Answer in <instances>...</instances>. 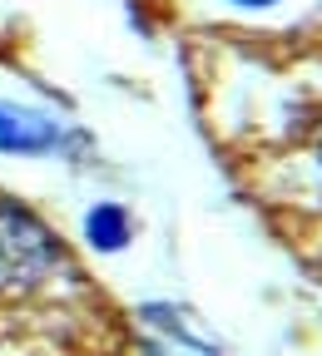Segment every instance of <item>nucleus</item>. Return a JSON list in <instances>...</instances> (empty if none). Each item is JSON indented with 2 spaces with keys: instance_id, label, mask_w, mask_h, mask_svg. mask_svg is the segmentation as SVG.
I'll return each mask as SVG.
<instances>
[{
  "instance_id": "nucleus-1",
  "label": "nucleus",
  "mask_w": 322,
  "mask_h": 356,
  "mask_svg": "<svg viewBox=\"0 0 322 356\" xmlns=\"http://www.w3.org/2000/svg\"><path fill=\"white\" fill-rule=\"evenodd\" d=\"M55 139H60V134H55L50 119L0 104V154H45Z\"/></svg>"
},
{
  "instance_id": "nucleus-2",
  "label": "nucleus",
  "mask_w": 322,
  "mask_h": 356,
  "mask_svg": "<svg viewBox=\"0 0 322 356\" xmlns=\"http://www.w3.org/2000/svg\"><path fill=\"white\" fill-rule=\"evenodd\" d=\"M144 332H149V356H213V346H204L189 327H178L174 312L164 307H144Z\"/></svg>"
},
{
  "instance_id": "nucleus-3",
  "label": "nucleus",
  "mask_w": 322,
  "mask_h": 356,
  "mask_svg": "<svg viewBox=\"0 0 322 356\" xmlns=\"http://www.w3.org/2000/svg\"><path fill=\"white\" fill-rule=\"evenodd\" d=\"M84 238L95 243L100 252H119L129 243V213L119 203H100V208H89L84 218Z\"/></svg>"
},
{
  "instance_id": "nucleus-4",
  "label": "nucleus",
  "mask_w": 322,
  "mask_h": 356,
  "mask_svg": "<svg viewBox=\"0 0 322 356\" xmlns=\"http://www.w3.org/2000/svg\"><path fill=\"white\" fill-rule=\"evenodd\" d=\"M233 6H248V10H263V6H278V0H233Z\"/></svg>"
},
{
  "instance_id": "nucleus-5",
  "label": "nucleus",
  "mask_w": 322,
  "mask_h": 356,
  "mask_svg": "<svg viewBox=\"0 0 322 356\" xmlns=\"http://www.w3.org/2000/svg\"><path fill=\"white\" fill-rule=\"evenodd\" d=\"M317 154H322V144H317Z\"/></svg>"
}]
</instances>
